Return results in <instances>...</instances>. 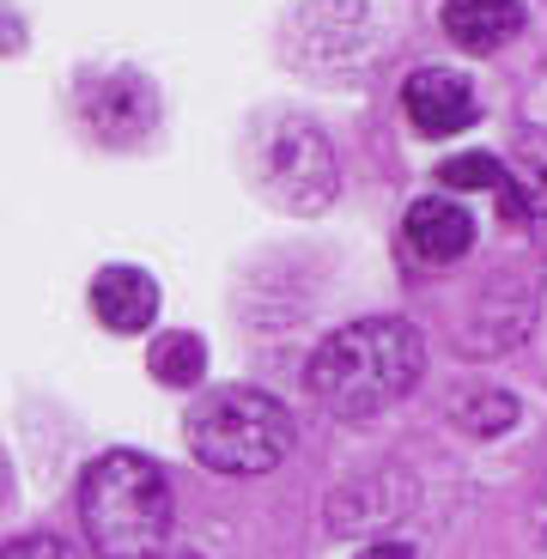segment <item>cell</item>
Here are the masks:
<instances>
[{"instance_id":"6da1fadb","label":"cell","mask_w":547,"mask_h":559,"mask_svg":"<svg viewBox=\"0 0 547 559\" xmlns=\"http://www.w3.org/2000/svg\"><path fill=\"white\" fill-rule=\"evenodd\" d=\"M426 371V341L402 317H359L323 341L305 365L310 395L335 419H365L402 402Z\"/></svg>"},{"instance_id":"7a4b0ae2","label":"cell","mask_w":547,"mask_h":559,"mask_svg":"<svg viewBox=\"0 0 547 559\" xmlns=\"http://www.w3.org/2000/svg\"><path fill=\"white\" fill-rule=\"evenodd\" d=\"M80 523L98 559H158L170 542L165 468L141 450H104L80 480Z\"/></svg>"},{"instance_id":"3957f363","label":"cell","mask_w":547,"mask_h":559,"mask_svg":"<svg viewBox=\"0 0 547 559\" xmlns=\"http://www.w3.org/2000/svg\"><path fill=\"white\" fill-rule=\"evenodd\" d=\"M182 438H189V456L213 475H267L286 462L298 426L274 395L225 383V390H207L189 402Z\"/></svg>"},{"instance_id":"277c9868","label":"cell","mask_w":547,"mask_h":559,"mask_svg":"<svg viewBox=\"0 0 547 559\" xmlns=\"http://www.w3.org/2000/svg\"><path fill=\"white\" fill-rule=\"evenodd\" d=\"M255 177L274 201H286L293 213H317L335 195V153H329L323 128H310L305 116H281L267 122L255 140Z\"/></svg>"},{"instance_id":"5b68a950","label":"cell","mask_w":547,"mask_h":559,"mask_svg":"<svg viewBox=\"0 0 547 559\" xmlns=\"http://www.w3.org/2000/svg\"><path fill=\"white\" fill-rule=\"evenodd\" d=\"M402 104H407V122L420 128V134H432V140L463 134V128H475V116H480L475 85H468L463 73H450V68H420L402 85Z\"/></svg>"},{"instance_id":"8992f818","label":"cell","mask_w":547,"mask_h":559,"mask_svg":"<svg viewBox=\"0 0 547 559\" xmlns=\"http://www.w3.org/2000/svg\"><path fill=\"white\" fill-rule=\"evenodd\" d=\"M402 231H407V250L420 255V262H432V267L463 262L468 243H475V219H468V207H456V201H444V195L414 201L407 219H402Z\"/></svg>"},{"instance_id":"52a82bcc","label":"cell","mask_w":547,"mask_h":559,"mask_svg":"<svg viewBox=\"0 0 547 559\" xmlns=\"http://www.w3.org/2000/svg\"><path fill=\"white\" fill-rule=\"evenodd\" d=\"M92 310H98V322L116 329V335H141L158 317V280L146 267H104L92 280Z\"/></svg>"},{"instance_id":"ba28073f","label":"cell","mask_w":547,"mask_h":559,"mask_svg":"<svg viewBox=\"0 0 547 559\" xmlns=\"http://www.w3.org/2000/svg\"><path fill=\"white\" fill-rule=\"evenodd\" d=\"M523 31V0H450L444 7V37L468 56L506 49Z\"/></svg>"},{"instance_id":"9c48e42d","label":"cell","mask_w":547,"mask_h":559,"mask_svg":"<svg viewBox=\"0 0 547 559\" xmlns=\"http://www.w3.org/2000/svg\"><path fill=\"white\" fill-rule=\"evenodd\" d=\"M511 182L523 195V225H530L535 250L547 255V128H518L511 140Z\"/></svg>"},{"instance_id":"30bf717a","label":"cell","mask_w":547,"mask_h":559,"mask_svg":"<svg viewBox=\"0 0 547 559\" xmlns=\"http://www.w3.org/2000/svg\"><path fill=\"white\" fill-rule=\"evenodd\" d=\"M146 371H153L165 390H195L201 371H207V347H201V335L170 329V335H158L153 347H146Z\"/></svg>"},{"instance_id":"8fae6325","label":"cell","mask_w":547,"mask_h":559,"mask_svg":"<svg viewBox=\"0 0 547 559\" xmlns=\"http://www.w3.org/2000/svg\"><path fill=\"white\" fill-rule=\"evenodd\" d=\"M438 182L444 189H492L499 195L511 182V170H506V158H492V153H456L438 165Z\"/></svg>"},{"instance_id":"7c38bea8","label":"cell","mask_w":547,"mask_h":559,"mask_svg":"<svg viewBox=\"0 0 547 559\" xmlns=\"http://www.w3.org/2000/svg\"><path fill=\"white\" fill-rule=\"evenodd\" d=\"M511 419H518V402H511L506 390H475V402H456V426L475 432V438L506 432Z\"/></svg>"},{"instance_id":"4fadbf2b","label":"cell","mask_w":547,"mask_h":559,"mask_svg":"<svg viewBox=\"0 0 547 559\" xmlns=\"http://www.w3.org/2000/svg\"><path fill=\"white\" fill-rule=\"evenodd\" d=\"M110 92H116V110H128V98H134V92H146L141 80H134V73H116L110 80ZM146 122H153V104H134V122H122V128H110V140L116 146H122V140H134V134H146Z\"/></svg>"},{"instance_id":"5bb4252c","label":"cell","mask_w":547,"mask_h":559,"mask_svg":"<svg viewBox=\"0 0 547 559\" xmlns=\"http://www.w3.org/2000/svg\"><path fill=\"white\" fill-rule=\"evenodd\" d=\"M0 559H61V547L56 542H19V547H7Z\"/></svg>"},{"instance_id":"9a60e30c","label":"cell","mask_w":547,"mask_h":559,"mask_svg":"<svg viewBox=\"0 0 547 559\" xmlns=\"http://www.w3.org/2000/svg\"><path fill=\"white\" fill-rule=\"evenodd\" d=\"M359 559H414V547H402V542H378V547H365Z\"/></svg>"},{"instance_id":"2e32d148","label":"cell","mask_w":547,"mask_h":559,"mask_svg":"<svg viewBox=\"0 0 547 559\" xmlns=\"http://www.w3.org/2000/svg\"><path fill=\"white\" fill-rule=\"evenodd\" d=\"M0 499H7V462H0Z\"/></svg>"}]
</instances>
